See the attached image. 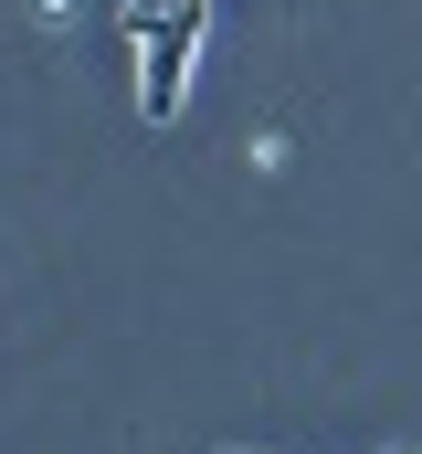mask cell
Wrapping results in <instances>:
<instances>
[{
    "instance_id": "3",
    "label": "cell",
    "mask_w": 422,
    "mask_h": 454,
    "mask_svg": "<svg viewBox=\"0 0 422 454\" xmlns=\"http://www.w3.org/2000/svg\"><path fill=\"white\" fill-rule=\"evenodd\" d=\"M402 454H412V444H402Z\"/></svg>"
},
{
    "instance_id": "2",
    "label": "cell",
    "mask_w": 422,
    "mask_h": 454,
    "mask_svg": "<svg viewBox=\"0 0 422 454\" xmlns=\"http://www.w3.org/2000/svg\"><path fill=\"white\" fill-rule=\"evenodd\" d=\"M159 11H180V0H127V32H148Z\"/></svg>"
},
{
    "instance_id": "1",
    "label": "cell",
    "mask_w": 422,
    "mask_h": 454,
    "mask_svg": "<svg viewBox=\"0 0 422 454\" xmlns=\"http://www.w3.org/2000/svg\"><path fill=\"white\" fill-rule=\"evenodd\" d=\"M201 43H211V0H180V11H159L148 32H137V106L159 116H180V96H191V64H201Z\"/></svg>"
}]
</instances>
